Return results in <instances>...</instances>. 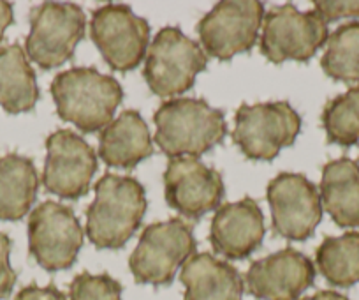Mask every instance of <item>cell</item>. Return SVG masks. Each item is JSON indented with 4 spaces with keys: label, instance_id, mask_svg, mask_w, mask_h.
I'll return each instance as SVG.
<instances>
[{
    "label": "cell",
    "instance_id": "23",
    "mask_svg": "<svg viewBox=\"0 0 359 300\" xmlns=\"http://www.w3.org/2000/svg\"><path fill=\"white\" fill-rule=\"evenodd\" d=\"M323 71L344 84H359V22L344 23L327 39Z\"/></svg>",
    "mask_w": 359,
    "mask_h": 300
},
{
    "label": "cell",
    "instance_id": "22",
    "mask_svg": "<svg viewBox=\"0 0 359 300\" xmlns=\"http://www.w3.org/2000/svg\"><path fill=\"white\" fill-rule=\"evenodd\" d=\"M317 267L330 285L348 288L359 282V233L326 237L316 254Z\"/></svg>",
    "mask_w": 359,
    "mask_h": 300
},
{
    "label": "cell",
    "instance_id": "10",
    "mask_svg": "<svg viewBox=\"0 0 359 300\" xmlns=\"http://www.w3.org/2000/svg\"><path fill=\"white\" fill-rule=\"evenodd\" d=\"M90 36L111 69L126 72L137 67L147 55L150 25L129 6L108 4L92 15Z\"/></svg>",
    "mask_w": 359,
    "mask_h": 300
},
{
    "label": "cell",
    "instance_id": "17",
    "mask_svg": "<svg viewBox=\"0 0 359 300\" xmlns=\"http://www.w3.org/2000/svg\"><path fill=\"white\" fill-rule=\"evenodd\" d=\"M185 286V300H241L243 278L227 261L210 253L189 258L180 272Z\"/></svg>",
    "mask_w": 359,
    "mask_h": 300
},
{
    "label": "cell",
    "instance_id": "24",
    "mask_svg": "<svg viewBox=\"0 0 359 300\" xmlns=\"http://www.w3.org/2000/svg\"><path fill=\"white\" fill-rule=\"evenodd\" d=\"M323 127L330 143L352 147L359 141V87L331 99L323 112Z\"/></svg>",
    "mask_w": 359,
    "mask_h": 300
},
{
    "label": "cell",
    "instance_id": "3",
    "mask_svg": "<svg viewBox=\"0 0 359 300\" xmlns=\"http://www.w3.org/2000/svg\"><path fill=\"white\" fill-rule=\"evenodd\" d=\"M51 96L62 120L71 122L81 133H95L113 122L123 91L115 78L94 67H72L57 74Z\"/></svg>",
    "mask_w": 359,
    "mask_h": 300
},
{
    "label": "cell",
    "instance_id": "6",
    "mask_svg": "<svg viewBox=\"0 0 359 300\" xmlns=\"http://www.w3.org/2000/svg\"><path fill=\"white\" fill-rule=\"evenodd\" d=\"M302 129L298 112L287 101L241 105L234 117L233 141L254 161H273L291 147Z\"/></svg>",
    "mask_w": 359,
    "mask_h": 300
},
{
    "label": "cell",
    "instance_id": "30",
    "mask_svg": "<svg viewBox=\"0 0 359 300\" xmlns=\"http://www.w3.org/2000/svg\"><path fill=\"white\" fill-rule=\"evenodd\" d=\"M303 300H348V299L345 295H341V293H338V292L324 289V292L316 293V295H312V296H306V299H303Z\"/></svg>",
    "mask_w": 359,
    "mask_h": 300
},
{
    "label": "cell",
    "instance_id": "13",
    "mask_svg": "<svg viewBox=\"0 0 359 300\" xmlns=\"http://www.w3.org/2000/svg\"><path fill=\"white\" fill-rule=\"evenodd\" d=\"M273 232L291 240H306L323 219V202L305 175L280 174L268 184Z\"/></svg>",
    "mask_w": 359,
    "mask_h": 300
},
{
    "label": "cell",
    "instance_id": "14",
    "mask_svg": "<svg viewBox=\"0 0 359 300\" xmlns=\"http://www.w3.org/2000/svg\"><path fill=\"white\" fill-rule=\"evenodd\" d=\"M164 196L171 209L192 221L219 209L224 182L217 170L196 157H172L164 174Z\"/></svg>",
    "mask_w": 359,
    "mask_h": 300
},
{
    "label": "cell",
    "instance_id": "20",
    "mask_svg": "<svg viewBox=\"0 0 359 300\" xmlns=\"http://www.w3.org/2000/svg\"><path fill=\"white\" fill-rule=\"evenodd\" d=\"M39 99L36 72L18 44L0 46V106L8 113L34 110Z\"/></svg>",
    "mask_w": 359,
    "mask_h": 300
},
{
    "label": "cell",
    "instance_id": "2",
    "mask_svg": "<svg viewBox=\"0 0 359 300\" xmlns=\"http://www.w3.org/2000/svg\"><path fill=\"white\" fill-rule=\"evenodd\" d=\"M155 143L172 157H201L222 143L227 124L220 110L212 108L205 99L178 98L161 105L155 112Z\"/></svg>",
    "mask_w": 359,
    "mask_h": 300
},
{
    "label": "cell",
    "instance_id": "15",
    "mask_svg": "<svg viewBox=\"0 0 359 300\" xmlns=\"http://www.w3.org/2000/svg\"><path fill=\"white\" fill-rule=\"evenodd\" d=\"M313 279L310 258L291 247L254 261L245 275L248 292L259 300H298Z\"/></svg>",
    "mask_w": 359,
    "mask_h": 300
},
{
    "label": "cell",
    "instance_id": "27",
    "mask_svg": "<svg viewBox=\"0 0 359 300\" xmlns=\"http://www.w3.org/2000/svg\"><path fill=\"white\" fill-rule=\"evenodd\" d=\"M11 246V239L6 233L0 232V300L8 299L11 295L16 282V272L13 270L11 263H9Z\"/></svg>",
    "mask_w": 359,
    "mask_h": 300
},
{
    "label": "cell",
    "instance_id": "16",
    "mask_svg": "<svg viewBox=\"0 0 359 300\" xmlns=\"http://www.w3.org/2000/svg\"><path fill=\"white\" fill-rule=\"evenodd\" d=\"M264 235L262 210L255 200L243 198L217 209L210 242L215 253L227 260H245L261 246Z\"/></svg>",
    "mask_w": 359,
    "mask_h": 300
},
{
    "label": "cell",
    "instance_id": "21",
    "mask_svg": "<svg viewBox=\"0 0 359 300\" xmlns=\"http://www.w3.org/2000/svg\"><path fill=\"white\" fill-rule=\"evenodd\" d=\"M39 188L32 159L8 154L0 159V221H18L29 214Z\"/></svg>",
    "mask_w": 359,
    "mask_h": 300
},
{
    "label": "cell",
    "instance_id": "26",
    "mask_svg": "<svg viewBox=\"0 0 359 300\" xmlns=\"http://www.w3.org/2000/svg\"><path fill=\"white\" fill-rule=\"evenodd\" d=\"M313 6L317 15L326 23L341 18H359V0H320Z\"/></svg>",
    "mask_w": 359,
    "mask_h": 300
},
{
    "label": "cell",
    "instance_id": "25",
    "mask_svg": "<svg viewBox=\"0 0 359 300\" xmlns=\"http://www.w3.org/2000/svg\"><path fill=\"white\" fill-rule=\"evenodd\" d=\"M69 300H122V285L108 274L81 272L69 286Z\"/></svg>",
    "mask_w": 359,
    "mask_h": 300
},
{
    "label": "cell",
    "instance_id": "9",
    "mask_svg": "<svg viewBox=\"0 0 359 300\" xmlns=\"http://www.w3.org/2000/svg\"><path fill=\"white\" fill-rule=\"evenodd\" d=\"M83 228L71 207L44 202L29 219V247L37 263L50 272L72 267L83 246Z\"/></svg>",
    "mask_w": 359,
    "mask_h": 300
},
{
    "label": "cell",
    "instance_id": "4",
    "mask_svg": "<svg viewBox=\"0 0 359 300\" xmlns=\"http://www.w3.org/2000/svg\"><path fill=\"white\" fill-rule=\"evenodd\" d=\"M206 53L178 27H165L151 41L144 62V80L161 98L185 94L206 69Z\"/></svg>",
    "mask_w": 359,
    "mask_h": 300
},
{
    "label": "cell",
    "instance_id": "5",
    "mask_svg": "<svg viewBox=\"0 0 359 300\" xmlns=\"http://www.w3.org/2000/svg\"><path fill=\"white\" fill-rule=\"evenodd\" d=\"M196 253L191 224L180 217L150 224L130 254L129 267L140 285H171L180 265Z\"/></svg>",
    "mask_w": 359,
    "mask_h": 300
},
{
    "label": "cell",
    "instance_id": "12",
    "mask_svg": "<svg viewBox=\"0 0 359 300\" xmlns=\"http://www.w3.org/2000/svg\"><path fill=\"white\" fill-rule=\"evenodd\" d=\"M43 184L48 193L64 200H78L88 193L97 171L95 150L69 129L55 131L46 140Z\"/></svg>",
    "mask_w": 359,
    "mask_h": 300
},
{
    "label": "cell",
    "instance_id": "19",
    "mask_svg": "<svg viewBox=\"0 0 359 300\" xmlns=\"http://www.w3.org/2000/svg\"><path fill=\"white\" fill-rule=\"evenodd\" d=\"M320 202L338 226H359V164L355 161L340 157L324 164Z\"/></svg>",
    "mask_w": 359,
    "mask_h": 300
},
{
    "label": "cell",
    "instance_id": "28",
    "mask_svg": "<svg viewBox=\"0 0 359 300\" xmlns=\"http://www.w3.org/2000/svg\"><path fill=\"white\" fill-rule=\"evenodd\" d=\"M15 300H67V296L55 286H25Z\"/></svg>",
    "mask_w": 359,
    "mask_h": 300
},
{
    "label": "cell",
    "instance_id": "7",
    "mask_svg": "<svg viewBox=\"0 0 359 300\" xmlns=\"http://www.w3.org/2000/svg\"><path fill=\"white\" fill-rule=\"evenodd\" d=\"M327 39V23L316 11L302 13L296 6L285 4L266 13L261 51L273 64L306 62Z\"/></svg>",
    "mask_w": 359,
    "mask_h": 300
},
{
    "label": "cell",
    "instance_id": "29",
    "mask_svg": "<svg viewBox=\"0 0 359 300\" xmlns=\"http://www.w3.org/2000/svg\"><path fill=\"white\" fill-rule=\"evenodd\" d=\"M15 16H13V6L9 2L0 0V41L4 39V34L8 27L11 25Z\"/></svg>",
    "mask_w": 359,
    "mask_h": 300
},
{
    "label": "cell",
    "instance_id": "18",
    "mask_svg": "<svg viewBox=\"0 0 359 300\" xmlns=\"http://www.w3.org/2000/svg\"><path fill=\"white\" fill-rule=\"evenodd\" d=\"M154 154L150 131L143 117L134 110H126L118 119L101 131L99 156L106 164L133 170Z\"/></svg>",
    "mask_w": 359,
    "mask_h": 300
},
{
    "label": "cell",
    "instance_id": "8",
    "mask_svg": "<svg viewBox=\"0 0 359 300\" xmlns=\"http://www.w3.org/2000/svg\"><path fill=\"white\" fill-rule=\"evenodd\" d=\"M85 13L79 6L44 2L30 11L27 55L43 69H53L71 60L85 36Z\"/></svg>",
    "mask_w": 359,
    "mask_h": 300
},
{
    "label": "cell",
    "instance_id": "1",
    "mask_svg": "<svg viewBox=\"0 0 359 300\" xmlns=\"http://www.w3.org/2000/svg\"><path fill=\"white\" fill-rule=\"evenodd\" d=\"M147 212L144 188L133 177L106 174L86 210V235L99 249H120L137 232Z\"/></svg>",
    "mask_w": 359,
    "mask_h": 300
},
{
    "label": "cell",
    "instance_id": "11",
    "mask_svg": "<svg viewBox=\"0 0 359 300\" xmlns=\"http://www.w3.org/2000/svg\"><path fill=\"white\" fill-rule=\"evenodd\" d=\"M264 18V6L257 0H224L199 22L203 50L219 60L252 50Z\"/></svg>",
    "mask_w": 359,
    "mask_h": 300
}]
</instances>
